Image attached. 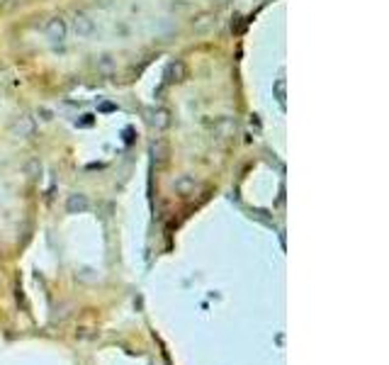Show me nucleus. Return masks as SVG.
I'll use <instances>...</instances> for the list:
<instances>
[{
	"label": "nucleus",
	"instance_id": "nucleus-3",
	"mask_svg": "<svg viewBox=\"0 0 389 365\" xmlns=\"http://www.w3.org/2000/svg\"><path fill=\"white\" fill-rule=\"evenodd\" d=\"M85 209V207H88V202H85V198H83V195H73V198H71V200H68V209Z\"/></svg>",
	"mask_w": 389,
	"mask_h": 365
},
{
	"label": "nucleus",
	"instance_id": "nucleus-1",
	"mask_svg": "<svg viewBox=\"0 0 389 365\" xmlns=\"http://www.w3.org/2000/svg\"><path fill=\"white\" fill-rule=\"evenodd\" d=\"M46 37L51 41H61L66 37V25L61 20H49L46 22Z\"/></svg>",
	"mask_w": 389,
	"mask_h": 365
},
{
	"label": "nucleus",
	"instance_id": "nucleus-2",
	"mask_svg": "<svg viewBox=\"0 0 389 365\" xmlns=\"http://www.w3.org/2000/svg\"><path fill=\"white\" fill-rule=\"evenodd\" d=\"M76 32L78 34H90L93 32V22L88 17H78L76 20Z\"/></svg>",
	"mask_w": 389,
	"mask_h": 365
}]
</instances>
